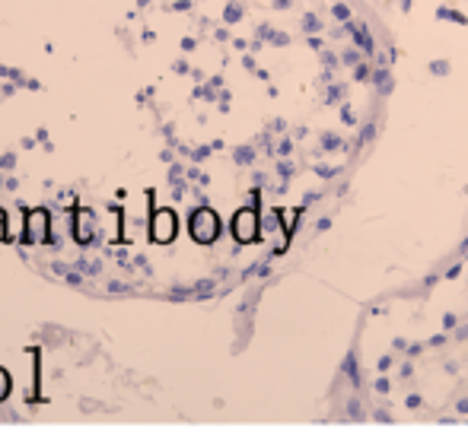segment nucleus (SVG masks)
<instances>
[{
    "instance_id": "20e7f679",
    "label": "nucleus",
    "mask_w": 468,
    "mask_h": 432,
    "mask_svg": "<svg viewBox=\"0 0 468 432\" xmlns=\"http://www.w3.org/2000/svg\"><path fill=\"white\" fill-rule=\"evenodd\" d=\"M70 226H74V239L80 242V245H90V242L99 235V219H96L92 210H76Z\"/></svg>"
},
{
    "instance_id": "1a4fd4ad",
    "label": "nucleus",
    "mask_w": 468,
    "mask_h": 432,
    "mask_svg": "<svg viewBox=\"0 0 468 432\" xmlns=\"http://www.w3.org/2000/svg\"><path fill=\"white\" fill-rule=\"evenodd\" d=\"M7 239V219H0V242Z\"/></svg>"
},
{
    "instance_id": "f03ea898",
    "label": "nucleus",
    "mask_w": 468,
    "mask_h": 432,
    "mask_svg": "<svg viewBox=\"0 0 468 432\" xmlns=\"http://www.w3.org/2000/svg\"><path fill=\"white\" fill-rule=\"evenodd\" d=\"M26 242H32V245H38V242H54L48 210H32L29 213V219H26Z\"/></svg>"
},
{
    "instance_id": "39448f33",
    "label": "nucleus",
    "mask_w": 468,
    "mask_h": 432,
    "mask_svg": "<svg viewBox=\"0 0 468 432\" xmlns=\"http://www.w3.org/2000/svg\"><path fill=\"white\" fill-rule=\"evenodd\" d=\"M258 232V219L252 210H242V213H236V223H233V235L239 242H252Z\"/></svg>"
},
{
    "instance_id": "9d476101",
    "label": "nucleus",
    "mask_w": 468,
    "mask_h": 432,
    "mask_svg": "<svg viewBox=\"0 0 468 432\" xmlns=\"http://www.w3.org/2000/svg\"><path fill=\"white\" fill-rule=\"evenodd\" d=\"M0 219H7V213H3V210H0Z\"/></svg>"
},
{
    "instance_id": "423d86ee",
    "label": "nucleus",
    "mask_w": 468,
    "mask_h": 432,
    "mask_svg": "<svg viewBox=\"0 0 468 432\" xmlns=\"http://www.w3.org/2000/svg\"><path fill=\"white\" fill-rule=\"evenodd\" d=\"M7 394H10V375L7 369H0V401H7Z\"/></svg>"
},
{
    "instance_id": "0eeeda50",
    "label": "nucleus",
    "mask_w": 468,
    "mask_h": 432,
    "mask_svg": "<svg viewBox=\"0 0 468 432\" xmlns=\"http://www.w3.org/2000/svg\"><path fill=\"white\" fill-rule=\"evenodd\" d=\"M16 165V156L13 153H7V156H0V169H13Z\"/></svg>"
},
{
    "instance_id": "7ed1b4c3",
    "label": "nucleus",
    "mask_w": 468,
    "mask_h": 432,
    "mask_svg": "<svg viewBox=\"0 0 468 432\" xmlns=\"http://www.w3.org/2000/svg\"><path fill=\"white\" fill-rule=\"evenodd\" d=\"M175 229H179V223H175L172 210H156V213H153V219H150L153 242H159V245H169V242L175 239Z\"/></svg>"
},
{
    "instance_id": "f257e3e1",
    "label": "nucleus",
    "mask_w": 468,
    "mask_h": 432,
    "mask_svg": "<svg viewBox=\"0 0 468 432\" xmlns=\"http://www.w3.org/2000/svg\"><path fill=\"white\" fill-rule=\"evenodd\" d=\"M188 229H191V239L195 242H201V245H207V242H213L217 239V229H220V223H217V213L213 210H195L191 213V219H188Z\"/></svg>"
},
{
    "instance_id": "6e6552de",
    "label": "nucleus",
    "mask_w": 468,
    "mask_h": 432,
    "mask_svg": "<svg viewBox=\"0 0 468 432\" xmlns=\"http://www.w3.org/2000/svg\"><path fill=\"white\" fill-rule=\"evenodd\" d=\"M67 283H74V286H80L83 280H80V274H67Z\"/></svg>"
}]
</instances>
